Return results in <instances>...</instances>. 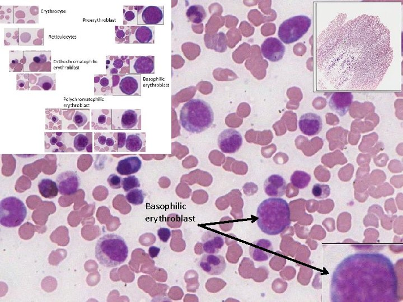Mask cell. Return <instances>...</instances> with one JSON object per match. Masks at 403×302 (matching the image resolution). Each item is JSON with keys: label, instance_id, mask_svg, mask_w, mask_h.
Returning a JSON list of instances; mask_svg holds the SVG:
<instances>
[{"label": "cell", "instance_id": "6da1fadb", "mask_svg": "<svg viewBox=\"0 0 403 302\" xmlns=\"http://www.w3.org/2000/svg\"><path fill=\"white\" fill-rule=\"evenodd\" d=\"M347 19L339 14L318 37V85L322 90H375L393 59L390 31L377 16Z\"/></svg>", "mask_w": 403, "mask_h": 302}, {"label": "cell", "instance_id": "7a4b0ae2", "mask_svg": "<svg viewBox=\"0 0 403 302\" xmlns=\"http://www.w3.org/2000/svg\"><path fill=\"white\" fill-rule=\"evenodd\" d=\"M395 266L385 255L361 253L350 255L339 263L331 282L334 302L400 301Z\"/></svg>", "mask_w": 403, "mask_h": 302}, {"label": "cell", "instance_id": "3957f363", "mask_svg": "<svg viewBox=\"0 0 403 302\" xmlns=\"http://www.w3.org/2000/svg\"><path fill=\"white\" fill-rule=\"evenodd\" d=\"M290 216L289 205L285 200L269 198L259 206L257 222L263 232L269 236H276L290 226Z\"/></svg>", "mask_w": 403, "mask_h": 302}, {"label": "cell", "instance_id": "277c9868", "mask_svg": "<svg viewBox=\"0 0 403 302\" xmlns=\"http://www.w3.org/2000/svg\"><path fill=\"white\" fill-rule=\"evenodd\" d=\"M214 121L213 110L204 100H190L180 110V125L188 132L194 134L203 132L213 125Z\"/></svg>", "mask_w": 403, "mask_h": 302}, {"label": "cell", "instance_id": "5b68a950", "mask_svg": "<svg viewBox=\"0 0 403 302\" xmlns=\"http://www.w3.org/2000/svg\"><path fill=\"white\" fill-rule=\"evenodd\" d=\"M129 249L124 238L114 233L100 238L95 246V257L100 265L115 267L124 263L128 258Z\"/></svg>", "mask_w": 403, "mask_h": 302}, {"label": "cell", "instance_id": "8992f818", "mask_svg": "<svg viewBox=\"0 0 403 302\" xmlns=\"http://www.w3.org/2000/svg\"><path fill=\"white\" fill-rule=\"evenodd\" d=\"M27 215L26 206L22 201L15 197H9L0 202V223L7 228L19 226Z\"/></svg>", "mask_w": 403, "mask_h": 302}, {"label": "cell", "instance_id": "52a82bcc", "mask_svg": "<svg viewBox=\"0 0 403 302\" xmlns=\"http://www.w3.org/2000/svg\"><path fill=\"white\" fill-rule=\"evenodd\" d=\"M312 19L305 15L292 17L280 25L278 35L284 43L290 44L298 41L308 32Z\"/></svg>", "mask_w": 403, "mask_h": 302}, {"label": "cell", "instance_id": "ba28073f", "mask_svg": "<svg viewBox=\"0 0 403 302\" xmlns=\"http://www.w3.org/2000/svg\"><path fill=\"white\" fill-rule=\"evenodd\" d=\"M243 139L238 131L234 129L224 130L218 137V146L226 154H234L239 150Z\"/></svg>", "mask_w": 403, "mask_h": 302}, {"label": "cell", "instance_id": "9c48e42d", "mask_svg": "<svg viewBox=\"0 0 403 302\" xmlns=\"http://www.w3.org/2000/svg\"><path fill=\"white\" fill-rule=\"evenodd\" d=\"M198 265L201 269L211 275H221L226 267L225 260L222 255L209 254L203 255Z\"/></svg>", "mask_w": 403, "mask_h": 302}, {"label": "cell", "instance_id": "30bf717a", "mask_svg": "<svg viewBox=\"0 0 403 302\" xmlns=\"http://www.w3.org/2000/svg\"><path fill=\"white\" fill-rule=\"evenodd\" d=\"M56 182L59 193L69 196L77 192L80 185V178L74 172L67 171L57 176Z\"/></svg>", "mask_w": 403, "mask_h": 302}, {"label": "cell", "instance_id": "8fae6325", "mask_svg": "<svg viewBox=\"0 0 403 302\" xmlns=\"http://www.w3.org/2000/svg\"><path fill=\"white\" fill-rule=\"evenodd\" d=\"M285 52V46L277 38H267L261 46L263 56L271 62L281 60Z\"/></svg>", "mask_w": 403, "mask_h": 302}, {"label": "cell", "instance_id": "7c38bea8", "mask_svg": "<svg viewBox=\"0 0 403 302\" xmlns=\"http://www.w3.org/2000/svg\"><path fill=\"white\" fill-rule=\"evenodd\" d=\"M354 96L350 92H336L331 95L329 106L331 110L340 117H344L353 102Z\"/></svg>", "mask_w": 403, "mask_h": 302}, {"label": "cell", "instance_id": "4fadbf2b", "mask_svg": "<svg viewBox=\"0 0 403 302\" xmlns=\"http://www.w3.org/2000/svg\"><path fill=\"white\" fill-rule=\"evenodd\" d=\"M299 126L301 132L309 136L319 134L322 129L321 118L315 113L304 114L300 118Z\"/></svg>", "mask_w": 403, "mask_h": 302}, {"label": "cell", "instance_id": "5bb4252c", "mask_svg": "<svg viewBox=\"0 0 403 302\" xmlns=\"http://www.w3.org/2000/svg\"><path fill=\"white\" fill-rule=\"evenodd\" d=\"M154 57H134L130 61V74L141 75L154 74Z\"/></svg>", "mask_w": 403, "mask_h": 302}, {"label": "cell", "instance_id": "9a60e30c", "mask_svg": "<svg viewBox=\"0 0 403 302\" xmlns=\"http://www.w3.org/2000/svg\"><path fill=\"white\" fill-rule=\"evenodd\" d=\"M141 76L140 75H127L122 77L118 86L114 89L118 88L122 94L132 95L141 91Z\"/></svg>", "mask_w": 403, "mask_h": 302}, {"label": "cell", "instance_id": "2e32d148", "mask_svg": "<svg viewBox=\"0 0 403 302\" xmlns=\"http://www.w3.org/2000/svg\"><path fill=\"white\" fill-rule=\"evenodd\" d=\"M286 181L281 175H272L265 181L264 189L269 196L273 198H280L286 193Z\"/></svg>", "mask_w": 403, "mask_h": 302}, {"label": "cell", "instance_id": "e0dca14e", "mask_svg": "<svg viewBox=\"0 0 403 302\" xmlns=\"http://www.w3.org/2000/svg\"><path fill=\"white\" fill-rule=\"evenodd\" d=\"M201 240L203 251L209 254H218L224 244L223 236L211 231L203 233Z\"/></svg>", "mask_w": 403, "mask_h": 302}, {"label": "cell", "instance_id": "ac0fdd59", "mask_svg": "<svg viewBox=\"0 0 403 302\" xmlns=\"http://www.w3.org/2000/svg\"><path fill=\"white\" fill-rule=\"evenodd\" d=\"M272 250V245L269 240L261 239L253 242L250 246L249 253L254 260L264 261L268 260L271 257Z\"/></svg>", "mask_w": 403, "mask_h": 302}, {"label": "cell", "instance_id": "d6986e66", "mask_svg": "<svg viewBox=\"0 0 403 302\" xmlns=\"http://www.w3.org/2000/svg\"><path fill=\"white\" fill-rule=\"evenodd\" d=\"M142 167V161L137 156H131L119 161L116 170L121 175H131L137 173Z\"/></svg>", "mask_w": 403, "mask_h": 302}, {"label": "cell", "instance_id": "ffe728a7", "mask_svg": "<svg viewBox=\"0 0 403 302\" xmlns=\"http://www.w3.org/2000/svg\"><path fill=\"white\" fill-rule=\"evenodd\" d=\"M141 17L143 23L146 25L163 24V8L155 6H147L142 11Z\"/></svg>", "mask_w": 403, "mask_h": 302}, {"label": "cell", "instance_id": "44dd1931", "mask_svg": "<svg viewBox=\"0 0 403 302\" xmlns=\"http://www.w3.org/2000/svg\"><path fill=\"white\" fill-rule=\"evenodd\" d=\"M155 39L154 27L140 26L130 36V40L136 41L141 44L154 43Z\"/></svg>", "mask_w": 403, "mask_h": 302}, {"label": "cell", "instance_id": "7402d4cb", "mask_svg": "<svg viewBox=\"0 0 403 302\" xmlns=\"http://www.w3.org/2000/svg\"><path fill=\"white\" fill-rule=\"evenodd\" d=\"M38 187L42 196L45 198L53 199L58 195L59 190L57 182L50 178H43L38 182Z\"/></svg>", "mask_w": 403, "mask_h": 302}, {"label": "cell", "instance_id": "603a6c76", "mask_svg": "<svg viewBox=\"0 0 403 302\" xmlns=\"http://www.w3.org/2000/svg\"><path fill=\"white\" fill-rule=\"evenodd\" d=\"M24 56L26 57L27 62L24 65L25 68L29 67L32 63H44L50 61L51 52L50 51H24Z\"/></svg>", "mask_w": 403, "mask_h": 302}, {"label": "cell", "instance_id": "cb8c5ba5", "mask_svg": "<svg viewBox=\"0 0 403 302\" xmlns=\"http://www.w3.org/2000/svg\"><path fill=\"white\" fill-rule=\"evenodd\" d=\"M186 15L191 23L200 24L206 18L207 12L204 7L199 5H195L190 6L188 8Z\"/></svg>", "mask_w": 403, "mask_h": 302}, {"label": "cell", "instance_id": "d4e9b609", "mask_svg": "<svg viewBox=\"0 0 403 302\" xmlns=\"http://www.w3.org/2000/svg\"><path fill=\"white\" fill-rule=\"evenodd\" d=\"M39 28H19V45H33Z\"/></svg>", "mask_w": 403, "mask_h": 302}, {"label": "cell", "instance_id": "484cf974", "mask_svg": "<svg viewBox=\"0 0 403 302\" xmlns=\"http://www.w3.org/2000/svg\"><path fill=\"white\" fill-rule=\"evenodd\" d=\"M311 179V175L303 171L295 172L290 178L292 184L295 188L300 189L306 188Z\"/></svg>", "mask_w": 403, "mask_h": 302}, {"label": "cell", "instance_id": "4316f807", "mask_svg": "<svg viewBox=\"0 0 403 302\" xmlns=\"http://www.w3.org/2000/svg\"><path fill=\"white\" fill-rule=\"evenodd\" d=\"M138 114L134 110H126L121 116V126L124 129H130L136 126L138 123Z\"/></svg>", "mask_w": 403, "mask_h": 302}, {"label": "cell", "instance_id": "83f0119b", "mask_svg": "<svg viewBox=\"0 0 403 302\" xmlns=\"http://www.w3.org/2000/svg\"><path fill=\"white\" fill-rule=\"evenodd\" d=\"M55 82H56V75L46 73L42 74L38 78L37 85L43 90L48 91L52 88Z\"/></svg>", "mask_w": 403, "mask_h": 302}, {"label": "cell", "instance_id": "f1b7e54d", "mask_svg": "<svg viewBox=\"0 0 403 302\" xmlns=\"http://www.w3.org/2000/svg\"><path fill=\"white\" fill-rule=\"evenodd\" d=\"M126 198L129 203L134 206H139L144 202L145 194L142 190L136 188L129 191L127 194Z\"/></svg>", "mask_w": 403, "mask_h": 302}, {"label": "cell", "instance_id": "f546056e", "mask_svg": "<svg viewBox=\"0 0 403 302\" xmlns=\"http://www.w3.org/2000/svg\"><path fill=\"white\" fill-rule=\"evenodd\" d=\"M142 141L138 134H131L127 137L126 148L131 152H138L141 150Z\"/></svg>", "mask_w": 403, "mask_h": 302}, {"label": "cell", "instance_id": "4dcf8cb0", "mask_svg": "<svg viewBox=\"0 0 403 302\" xmlns=\"http://www.w3.org/2000/svg\"><path fill=\"white\" fill-rule=\"evenodd\" d=\"M312 194L316 198L325 199L330 194V188L329 185L316 184L313 186Z\"/></svg>", "mask_w": 403, "mask_h": 302}, {"label": "cell", "instance_id": "1f68e13d", "mask_svg": "<svg viewBox=\"0 0 403 302\" xmlns=\"http://www.w3.org/2000/svg\"><path fill=\"white\" fill-rule=\"evenodd\" d=\"M140 183L138 178L134 175H129L122 180V187L125 192L139 188Z\"/></svg>", "mask_w": 403, "mask_h": 302}, {"label": "cell", "instance_id": "d6a6232c", "mask_svg": "<svg viewBox=\"0 0 403 302\" xmlns=\"http://www.w3.org/2000/svg\"><path fill=\"white\" fill-rule=\"evenodd\" d=\"M89 143V139L86 135L80 133L74 138V145L75 150L82 151L86 149Z\"/></svg>", "mask_w": 403, "mask_h": 302}, {"label": "cell", "instance_id": "836d02e7", "mask_svg": "<svg viewBox=\"0 0 403 302\" xmlns=\"http://www.w3.org/2000/svg\"><path fill=\"white\" fill-rule=\"evenodd\" d=\"M107 181L110 188L112 189H117L121 188V177L116 175V174L110 175L108 178Z\"/></svg>", "mask_w": 403, "mask_h": 302}, {"label": "cell", "instance_id": "e575fe53", "mask_svg": "<svg viewBox=\"0 0 403 302\" xmlns=\"http://www.w3.org/2000/svg\"><path fill=\"white\" fill-rule=\"evenodd\" d=\"M88 119L84 113L81 112H76L73 117V121L78 127H83L87 124Z\"/></svg>", "mask_w": 403, "mask_h": 302}, {"label": "cell", "instance_id": "d590c367", "mask_svg": "<svg viewBox=\"0 0 403 302\" xmlns=\"http://www.w3.org/2000/svg\"><path fill=\"white\" fill-rule=\"evenodd\" d=\"M158 235L161 241L167 243L171 237V231L169 228H160L158 229Z\"/></svg>", "mask_w": 403, "mask_h": 302}, {"label": "cell", "instance_id": "8d00e7d4", "mask_svg": "<svg viewBox=\"0 0 403 302\" xmlns=\"http://www.w3.org/2000/svg\"><path fill=\"white\" fill-rule=\"evenodd\" d=\"M24 52L23 51H15L13 53L10 54V62L16 65L23 58Z\"/></svg>", "mask_w": 403, "mask_h": 302}, {"label": "cell", "instance_id": "74e56055", "mask_svg": "<svg viewBox=\"0 0 403 302\" xmlns=\"http://www.w3.org/2000/svg\"><path fill=\"white\" fill-rule=\"evenodd\" d=\"M137 12L134 11H126L124 14V19L128 22H134L137 19Z\"/></svg>", "mask_w": 403, "mask_h": 302}, {"label": "cell", "instance_id": "f35d334b", "mask_svg": "<svg viewBox=\"0 0 403 302\" xmlns=\"http://www.w3.org/2000/svg\"><path fill=\"white\" fill-rule=\"evenodd\" d=\"M126 134L125 133H118V147L122 148L126 145Z\"/></svg>", "mask_w": 403, "mask_h": 302}, {"label": "cell", "instance_id": "ab89813d", "mask_svg": "<svg viewBox=\"0 0 403 302\" xmlns=\"http://www.w3.org/2000/svg\"><path fill=\"white\" fill-rule=\"evenodd\" d=\"M160 249L158 247L151 246L148 250V253L151 258L154 259L158 257L160 253Z\"/></svg>", "mask_w": 403, "mask_h": 302}, {"label": "cell", "instance_id": "60d3db41", "mask_svg": "<svg viewBox=\"0 0 403 302\" xmlns=\"http://www.w3.org/2000/svg\"><path fill=\"white\" fill-rule=\"evenodd\" d=\"M113 66L114 68L116 69H121V68L124 67V62H123L121 59L117 58L116 59L115 61H114L113 63Z\"/></svg>", "mask_w": 403, "mask_h": 302}, {"label": "cell", "instance_id": "b9f144b4", "mask_svg": "<svg viewBox=\"0 0 403 302\" xmlns=\"http://www.w3.org/2000/svg\"><path fill=\"white\" fill-rule=\"evenodd\" d=\"M97 121L99 125H103L106 123V121H107V117H106L104 114H101L98 118H97Z\"/></svg>", "mask_w": 403, "mask_h": 302}, {"label": "cell", "instance_id": "7bdbcfd3", "mask_svg": "<svg viewBox=\"0 0 403 302\" xmlns=\"http://www.w3.org/2000/svg\"><path fill=\"white\" fill-rule=\"evenodd\" d=\"M116 36L120 39H122L126 37V33L124 31L122 30H118V31L116 32Z\"/></svg>", "mask_w": 403, "mask_h": 302}, {"label": "cell", "instance_id": "ee69618b", "mask_svg": "<svg viewBox=\"0 0 403 302\" xmlns=\"http://www.w3.org/2000/svg\"><path fill=\"white\" fill-rule=\"evenodd\" d=\"M106 141H107V138H106L105 136L104 135H100L98 138V142L101 145H104L106 144Z\"/></svg>", "mask_w": 403, "mask_h": 302}, {"label": "cell", "instance_id": "f6af8a7d", "mask_svg": "<svg viewBox=\"0 0 403 302\" xmlns=\"http://www.w3.org/2000/svg\"><path fill=\"white\" fill-rule=\"evenodd\" d=\"M114 143H115V142H114L113 138H108L107 141H106V145L109 147H112L114 146Z\"/></svg>", "mask_w": 403, "mask_h": 302}, {"label": "cell", "instance_id": "bcb514c9", "mask_svg": "<svg viewBox=\"0 0 403 302\" xmlns=\"http://www.w3.org/2000/svg\"><path fill=\"white\" fill-rule=\"evenodd\" d=\"M57 142V139L56 137H52L50 139V144H52V145H55V144H56Z\"/></svg>", "mask_w": 403, "mask_h": 302}, {"label": "cell", "instance_id": "7dc6e473", "mask_svg": "<svg viewBox=\"0 0 403 302\" xmlns=\"http://www.w3.org/2000/svg\"><path fill=\"white\" fill-rule=\"evenodd\" d=\"M52 121L54 123H57L58 121V118L56 116H53L52 118Z\"/></svg>", "mask_w": 403, "mask_h": 302}]
</instances>
